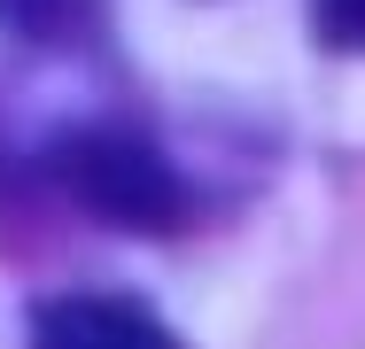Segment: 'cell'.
<instances>
[{
	"label": "cell",
	"mask_w": 365,
	"mask_h": 349,
	"mask_svg": "<svg viewBox=\"0 0 365 349\" xmlns=\"http://www.w3.org/2000/svg\"><path fill=\"white\" fill-rule=\"evenodd\" d=\"M55 171H63V187H71L93 217H109V225H125V233H171L179 209H187L171 163H163L155 147H140V140H125V132L63 140V147H55Z\"/></svg>",
	"instance_id": "6da1fadb"
},
{
	"label": "cell",
	"mask_w": 365,
	"mask_h": 349,
	"mask_svg": "<svg viewBox=\"0 0 365 349\" xmlns=\"http://www.w3.org/2000/svg\"><path fill=\"white\" fill-rule=\"evenodd\" d=\"M31 349H179L171 326L125 295H55L31 311Z\"/></svg>",
	"instance_id": "7a4b0ae2"
},
{
	"label": "cell",
	"mask_w": 365,
	"mask_h": 349,
	"mask_svg": "<svg viewBox=\"0 0 365 349\" xmlns=\"http://www.w3.org/2000/svg\"><path fill=\"white\" fill-rule=\"evenodd\" d=\"M311 24L327 47H365V0H311Z\"/></svg>",
	"instance_id": "3957f363"
}]
</instances>
